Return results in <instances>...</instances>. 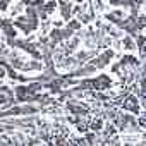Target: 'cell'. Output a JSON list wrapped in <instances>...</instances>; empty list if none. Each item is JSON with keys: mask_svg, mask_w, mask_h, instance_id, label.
<instances>
[{"mask_svg": "<svg viewBox=\"0 0 146 146\" xmlns=\"http://www.w3.org/2000/svg\"><path fill=\"white\" fill-rule=\"evenodd\" d=\"M110 84H112V81H110V78H107V76H100V78H96V79H93V81H84L81 86L83 88H95V90H105V88H110Z\"/></svg>", "mask_w": 146, "mask_h": 146, "instance_id": "1", "label": "cell"}, {"mask_svg": "<svg viewBox=\"0 0 146 146\" xmlns=\"http://www.w3.org/2000/svg\"><path fill=\"white\" fill-rule=\"evenodd\" d=\"M124 107H125V108H129V110H132L134 113H137V112H139V107H137V103H136V98H134V96H127V98H125Z\"/></svg>", "mask_w": 146, "mask_h": 146, "instance_id": "2", "label": "cell"}, {"mask_svg": "<svg viewBox=\"0 0 146 146\" xmlns=\"http://www.w3.org/2000/svg\"><path fill=\"white\" fill-rule=\"evenodd\" d=\"M67 107H69L70 112H74V113H86V112H88L86 107H83V105H76V103H72V102H69Z\"/></svg>", "mask_w": 146, "mask_h": 146, "instance_id": "3", "label": "cell"}, {"mask_svg": "<svg viewBox=\"0 0 146 146\" xmlns=\"http://www.w3.org/2000/svg\"><path fill=\"white\" fill-rule=\"evenodd\" d=\"M2 26H4V31L7 33V36H11V38H12V36L16 35V31L12 29V26H11V23H9V21H5V19H4V21H2Z\"/></svg>", "mask_w": 146, "mask_h": 146, "instance_id": "4", "label": "cell"}, {"mask_svg": "<svg viewBox=\"0 0 146 146\" xmlns=\"http://www.w3.org/2000/svg\"><path fill=\"white\" fill-rule=\"evenodd\" d=\"M62 11H64V17H69V4H60Z\"/></svg>", "mask_w": 146, "mask_h": 146, "instance_id": "5", "label": "cell"}, {"mask_svg": "<svg viewBox=\"0 0 146 146\" xmlns=\"http://www.w3.org/2000/svg\"><path fill=\"white\" fill-rule=\"evenodd\" d=\"M139 50L141 53H144V38H139Z\"/></svg>", "mask_w": 146, "mask_h": 146, "instance_id": "6", "label": "cell"}]
</instances>
